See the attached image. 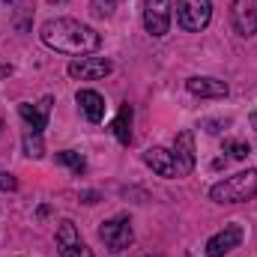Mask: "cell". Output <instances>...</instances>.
<instances>
[{
    "instance_id": "1",
    "label": "cell",
    "mask_w": 257,
    "mask_h": 257,
    "mask_svg": "<svg viewBox=\"0 0 257 257\" xmlns=\"http://www.w3.org/2000/svg\"><path fill=\"white\" fill-rule=\"evenodd\" d=\"M39 36L51 51L72 54V57H87V54L99 51V45H102V36L93 27H87V24H81L75 18H51V21H45Z\"/></svg>"
},
{
    "instance_id": "2",
    "label": "cell",
    "mask_w": 257,
    "mask_h": 257,
    "mask_svg": "<svg viewBox=\"0 0 257 257\" xmlns=\"http://www.w3.org/2000/svg\"><path fill=\"white\" fill-rule=\"evenodd\" d=\"M209 197L215 203H248L257 197V168L239 171L209 189Z\"/></svg>"
},
{
    "instance_id": "3",
    "label": "cell",
    "mask_w": 257,
    "mask_h": 257,
    "mask_svg": "<svg viewBox=\"0 0 257 257\" xmlns=\"http://www.w3.org/2000/svg\"><path fill=\"white\" fill-rule=\"evenodd\" d=\"M212 18V0H177V24L186 33L206 30Z\"/></svg>"
},
{
    "instance_id": "4",
    "label": "cell",
    "mask_w": 257,
    "mask_h": 257,
    "mask_svg": "<svg viewBox=\"0 0 257 257\" xmlns=\"http://www.w3.org/2000/svg\"><path fill=\"white\" fill-rule=\"evenodd\" d=\"M99 239H102V242H105V248H111L114 254L126 251L128 245L135 242L132 221H128L126 215H117V218H108V221H102V227H99Z\"/></svg>"
},
{
    "instance_id": "5",
    "label": "cell",
    "mask_w": 257,
    "mask_h": 257,
    "mask_svg": "<svg viewBox=\"0 0 257 257\" xmlns=\"http://www.w3.org/2000/svg\"><path fill=\"white\" fill-rule=\"evenodd\" d=\"M144 27L150 36L162 39L171 30V0H144Z\"/></svg>"
},
{
    "instance_id": "6",
    "label": "cell",
    "mask_w": 257,
    "mask_h": 257,
    "mask_svg": "<svg viewBox=\"0 0 257 257\" xmlns=\"http://www.w3.org/2000/svg\"><path fill=\"white\" fill-rule=\"evenodd\" d=\"M57 248H60L63 257H93V251L87 248V242L81 239L75 221H69V218H63L57 224Z\"/></svg>"
},
{
    "instance_id": "7",
    "label": "cell",
    "mask_w": 257,
    "mask_h": 257,
    "mask_svg": "<svg viewBox=\"0 0 257 257\" xmlns=\"http://www.w3.org/2000/svg\"><path fill=\"white\" fill-rule=\"evenodd\" d=\"M114 63L108 57H78L69 63V78H78V81H99L105 75H111Z\"/></svg>"
},
{
    "instance_id": "8",
    "label": "cell",
    "mask_w": 257,
    "mask_h": 257,
    "mask_svg": "<svg viewBox=\"0 0 257 257\" xmlns=\"http://www.w3.org/2000/svg\"><path fill=\"white\" fill-rule=\"evenodd\" d=\"M230 21L233 30L245 39L257 33V0H233L230 3Z\"/></svg>"
},
{
    "instance_id": "9",
    "label": "cell",
    "mask_w": 257,
    "mask_h": 257,
    "mask_svg": "<svg viewBox=\"0 0 257 257\" xmlns=\"http://www.w3.org/2000/svg\"><path fill=\"white\" fill-rule=\"evenodd\" d=\"M174 165H177V177H189L194 171V162H197V156H194V135L186 128V132H180L177 138H174Z\"/></svg>"
},
{
    "instance_id": "10",
    "label": "cell",
    "mask_w": 257,
    "mask_h": 257,
    "mask_svg": "<svg viewBox=\"0 0 257 257\" xmlns=\"http://www.w3.org/2000/svg\"><path fill=\"white\" fill-rule=\"evenodd\" d=\"M242 242V227L239 224H224V230H218L215 236L206 239V257H224L227 251L239 248Z\"/></svg>"
},
{
    "instance_id": "11",
    "label": "cell",
    "mask_w": 257,
    "mask_h": 257,
    "mask_svg": "<svg viewBox=\"0 0 257 257\" xmlns=\"http://www.w3.org/2000/svg\"><path fill=\"white\" fill-rule=\"evenodd\" d=\"M186 90L197 99H224L230 93V87L218 78H206V75H194L186 81Z\"/></svg>"
},
{
    "instance_id": "12",
    "label": "cell",
    "mask_w": 257,
    "mask_h": 257,
    "mask_svg": "<svg viewBox=\"0 0 257 257\" xmlns=\"http://www.w3.org/2000/svg\"><path fill=\"white\" fill-rule=\"evenodd\" d=\"M51 105H54V99H51V96H45L39 105H18V114H21V120L27 123V132H33V135H42V128L48 126Z\"/></svg>"
},
{
    "instance_id": "13",
    "label": "cell",
    "mask_w": 257,
    "mask_h": 257,
    "mask_svg": "<svg viewBox=\"0 0 257 257\" xmlns=\"http://www.w3.org/2000/svg\"><path fill=\"white\" fill-rule=\"evenodd\" d=\"M144 165L153 168V174L165 177V180H174L177 177V165H174V153L165 150V147H150L144 153Z\"/></svg>"
},
{
    "instance_id": "14",
    "label": "cell",
    "mask_w": 257,
    "mask_h": 257,
    "mask_svg": "<svg viewBox=\"0 0 257 257\" xmlns=\"http://www.w3.org/2000/svg\"><path fill=\"white\" fill-rule=\"evenodd\" d=\"M75 102H78L81 114H84L90 123H102V117H105V99H102L96 90H78Z\"/></svg>"
},
{
    "instance_id": "15",
    "label": "cell",
    "mask_w": 257,
    "mask_h": 257,
    "mask_svg": "<svg viewBox=\"0 0 257 257\" xmlns=\"http://www.w3.org/2000/svg\"><path fill=\"white\" fill-rule=\"evenodd\" d=\"M111 132H114V138L120 144H132V105H123L120 108V114L111 123Z\"/></svg>"
},
{
    "instance_id": "16",
    "label": "cell",
    "mask_w": 257,
    "mask_h": 257,
    "mask_svg": "<svg viewBox=\"0 0 257 257\" xmlns=\"http://www.w3.org/2000/svg\"><path fill=\"white\" fill-rule=\"evenodd\" d=\"M57 165L72 168V174H78V177L87 171V162H84V156H81V153H75V150H60V153H57Z\"/></svg>"
},
{
    "instance_id": "17",
    "label": "cell",
    "mask_w": 257,
    "mask_h": 257,
    "mask_svg": "<svg viewBox=\"0 0 257 257\" xmlns=\"http://www.w3.org/2000/svg\"><path fill=\"white\" fill-rule=\"evenodd\" d=\"M224 153H230V159L242 162V159L251 156V147H248L245 141H233V138H227V141H224Z\"/></svg>"
},
{
    "instance_id": "18",
    "label": "cell",
    "mask_w": 257,
    "mask_h": 257,
    "mask_svg": "<svg viewBox=\"0 0 257 257\" xmlns=\"http://www.w3.org/2000/svg\"><path fill=\"white\" fill-rule=\"evenodd\" d=\"M24 153H27L30 159H39V156H45L42 135H33V132H27V135H24Z\"/></svg>"
},
{
    "instance_id": "19",
    "label": "cell",
    "mask_w": 257,
    "mask_h": 257,
    "mask_svg": "<svg viewBox=\"0 0 257 257\" xmlns=\"http://www.w3.org/2000/svg\"><path fill=\"white\" fill-rule=\"evenodd\" d=\"M114 9H117V0H90V12L99 15V18L114 15Z\"/></svg>"
},
{
    "instance_id": "20",
    "label": "cell",
    "mask_w": 257,
    "mask_h": 257,
    "mask_svg": "<svg viewBox=\"0 0 257 257\" xmlns=\"http://www.w3.org/2000/svg\"><path fill=\"white\" fill-rule=\"evenodd\" d=\"M15 189H18V180L12 174H3L0 171V192H15Z\"/></svg>"
},
{
    "instance_id": "21",
    "label": "cell",
    "mask_w": 257,
    "mask_h": 257,
    "mask_svg": "<svg viewBox=\"0 0 257 257\" xmlns=\"http://www.w3.org/2000/svg\"><path fill=\"white\" fill-rule=\"evenodd\" d=\"M99 197H96V192H84V203H96Z\"/></svg>"
},
{
    "instance_id": "22",
    "label": "cell",
    "mask_w": 257,
    "mask_h": 257,
    "mask_svg": "<svg viewBox=\"0 0 257 257\" xmlns=\"http://www.w3.org/2000/svg\"><path fill=\"white\" fill-rule=\"evenodd\" d=\"M3 3H12V0H3Z\"/></svg>"
},
{
    "instance_id": "23",
    "label": "cell",
    "mask_w": 257,
    "mask_h": 257,
    "mask_svg": "<svg viewBox=\"0 0 257 257\" xmlns=\"http://www.w3.org/2000/svg\"><path fill=\"white\" fill-rule=\"evenodd\" d=\"M0 128H3V123H0Z\"/></svg>"
},
{
    "instance_id": "24",
    "label": "cell",
    "mask_w": 257,
    "mask_h": 257,
    "mask_svg": "<svg viewBox=\"0 0 257 257\" xmlns=\"http://www.w3.org/2000/svg\"><path fill=\"white\" fill-rule=\"evenodd\" d=\"M54 3H57V0H54Z\"/></svg>"
}]
</instances>
